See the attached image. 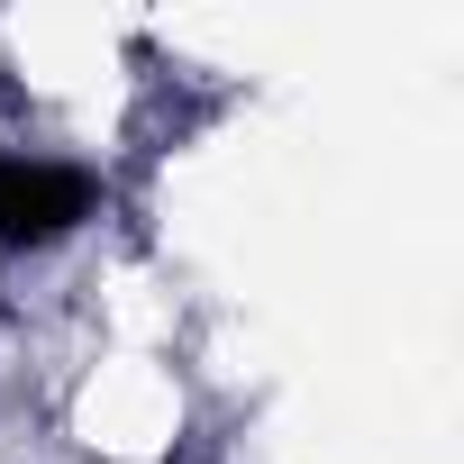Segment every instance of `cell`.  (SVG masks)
I'll return each instance as SVG.
<instances>
[{"label": "cell", "instance_id": "obj_1", "mask_svg": "<svg viewBox=\"0 0 464 464\" xmlns=\"http://www.w3.org/2000/svg\"><path fill=\"white\" fill-rule=\"evenodd\" d=\"M101 209V182L82 164H55V155H0V256H28V246H55Z\"/></svg>", "mask_w": 464, "mask_h": 464}]
</instances>
